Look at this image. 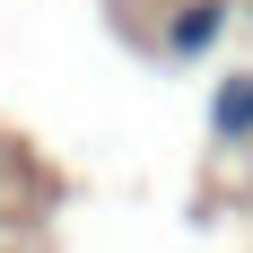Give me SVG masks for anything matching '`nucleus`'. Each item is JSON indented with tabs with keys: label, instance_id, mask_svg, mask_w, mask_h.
I'll return each mask as SVG.
<instances>
[{
	"label": "nucleus",
	"instance_id": "2",
	"mask_svg": "<svg viewBox=\"0 0 253 253\" xmlns=\"http://www.w3.org/2000/svg\"><path fill=\"white\" fill-rule=\"evenodd\" d=\"M210 123H218V140H253V79H227L218 87V114Z\"/></svg>",
	"mask_w": 253,
	"mask_h": 253
},
{
	"label": "nucleus",
	"instance_id": "1",
	"mask_svg": "<svg viewBox=\"0 0 253 253\" xmlns=\"http://www.w3.org/2000/svg\"><path fill=\"white\" fill-rule=\"evenodd\" d=\"M218 26H227V9H218V0H192V9H175L166 44H175V52H210V44H218Z\"/></svg>",
	"mask_w": 253,
	"mask_h": 253
}]
</instances>
